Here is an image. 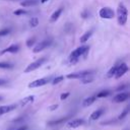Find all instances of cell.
Wrapping results in <instances>:
<instances>
[{"instance_id": "obj_1", "label": "cell", "mask_w": 130, "mask_h": 130, "mask_svg": "<svg viewBox=\"0 0 130 130\" xmlns=\"http://www.w3.org/2000/svg\"><path fill=\"white\" fill-rule=\"evenodd\" d=\"M88 49H89V48H88L87 46H81V47L75 49L73 52H71V54H70V56H69V62L72 63V64L76 63V62L78 61V59H79L81 56L86 55Z\"/></svg>"}, {"instance_id": "obj_2", "label": "cell", "mask_w": 130, "mask_h": 130, "mask_svg": "<svg viewBox=\"0 0 130 130\" xmlns=\"http://www.w3.org/2000/svg\"><path fill=\"white\" fill-rule=\"evenodd\" d=\"M127 16H128V10L125 7V5L120 4L117 9V20L120 25H124L127 22Z\"/></svg>"}, {"instance_id": "obj_3", "label": "cell", "mask_w": 130, "mask_h": 130, "mask_svg": "<svg viewBox=\"0 0 130 130\" xmlns=\"http://www.w3.org/2000/svg\"><path fill=\"white\" fill-rule=\"evenodd\" d=\"M46 61H47V58H45V57L36 60L35 62H32V63H30L29 65H27V67L24 69V73H29V72H31V71L38 69V68L41 67Z\"/></svg>"}, {"instance_id": "obj_4", "label": "cell", "mask_w": 130, "mask_h": 130, "mask_svg": "<svg viewBox=\"0 0 130 130\" xmlns=\"http://www.w3.org/2000/svg\"><path fill=\"white\" fill-rule=\"evenodd\" d=\"M52 42H53V41H52V40H50V39H47V40H43V41H41L40 43H38V44L34 47L32 52H34V53H39V52H41V51L45 50L46 48H48L49 46H51Z\"/></svg>"}, {"instance_id": "obj_5", "label": "cell", "mask_w": 130, "mask_h": 130, "mask_svg": "<svg viewBox=\"0 0 130 130\" xmlns=\"http://www.w3.org/2000/svg\"><path fill=\"white\" fill-rule=\"evenodd\" d=\"M91 73H92L91 70H83V71H79V72L69 73L68 75H66V78H68V79H81L87 75H91Z\"/></svg>"}, {"instance_id": "obj_6", "label": "cell", "mask_w": 130, "mask_h": 130, "mask_svg": "<svg viewBox=\"0 0 130 130\" xmlns=\"http://www.w3.org/2000/svg\"><path fill=\"white\" fill-rule=\"evenodd\" d=\"M100 16L102 18H106V19H111L115 16V12L113 9H111L110 7H103L101 8L100 12H99Z\"/></svg>"}, {"instance_id": "obj_7", "label": "cell", "mask_w": 130, "mask_h": 130, "mask_svg": "<svg viewBox=\"0 0 130 130\" xmlns=\"http://www.w3.org/2000/svg\"><path fill=\"white\" fill-rule=\"evenodd\" d=\"M51 77H44V78H40V79H36L34 80L32 82H30L28 84V87L29 88H32V87H40V86H43L47 83H49L51 81Z\"/></svg>"}, {"instance_id": "obj_8", "label": "cell", "mask_w": 130, "mask_h": 130, "mask_svg": "<svg viewBox=\"0 0 130 130\" xmlns=\"http://www.w3.org/2000/svg\"><path fill=\"white\" fill-rule=\"evenodd\" d=\"M128 71V66L126 63H122L120 64L119 66H117V69H116V73H115V78H120L122 77L126 72Z\"/></svg>"}, {"instance_id": "obj_9", "label": "cell", "mask_w": 130, "mask_h": 130, "mask_svg": "<svg viewBox=\"0 0 130 130\" xmlns=\"http://www.w3.org/2000/svg\"><path fill=\"white\" fill-rule=\"evenodd\" d=\"M129 99V93L128 92H120L118 94H116L114 98H113V102L114 103H122V102H125Z\"/></svg>"}, {"instance_id": "obj_10", "label": "cell", "mask_w": 130, "mask_h": 130, "mask_svg": "<svg viewBox=\"0 0 130 130\" xmlns=\"http://www.w3.org/2000/svg\"><path fill=\"white\" fill-rule=\"evenodd\" d=\"M83 124H84V120L83 119H74V120H72V121L67 123V127H69V128H77V127H79V126H81Z\"/></svg>"}, {"instance_id": "obj_11", "label": "cell", "mask_w": 130, "mask_h": 130, "mask_svg": "<svg viewBox=\"0 0 130 130\" xmlns=\"http://www.w3.org/2000/svg\"><path fill=\"white\" fill-rule=\"evenodd\" d=\"M18 50H19V46L18 45H11L8 48L2 50L0 52V55H3L5 53H16V52H18Z\"/></svg>"}, {"instance_id": "obj_12", "label": "cell", "mask_w": 130, "mask_h": 130, "mask_svg": "<svg viewBox=\"0 0 130 130\" xmlns=\"http://www.w3.org/2000/svg\"><path fill=\"white\" fill-rule=\"evenodd\" d=\"M16 108V105H9V106H1L0 107V116L4 115L6 113H9L11 111H13Z\"/></svg>"}, {"instance_id": "obj_13", "label": "cell", "mask_w": 130, "mask_h": 130, "mask_svg": "<svg viewBox=\"0 0 130 130\" xmlns=\"http://www.w3.org/2000/svg\"><path fill=\"white\" fill-rule=\"evenodd\" d=\"M62 11H63V8L62 7H60V8H58L52 15H51V17H50V21L51 22H54V21H56L59 17H60V15H61V13H62Z\"/></svg>"}, {"instance_id": "obj_14", "label": "cell", "mask_w": 130, "mask_h": 130, "mask_svg": "<svg viewBox=\"0 0 130 130\" xmlns=\"http://www.w3.org/2000/svg\"><path fill=\"white\" fill-rule=\"evenodd\" d=\"M70 118V115L69 116H66V117H62L61 119H58V120H54V121H50L49 123H48V125L49 126H54V125H59V124H61V123H63V122H65V121H67L68 119Z\"/></svg>"}, {"instance_id": "obj_15", "label": "cell", "mask_w": 130, "mask_h": 130, "mask_svg": "<svg viewBox=\"0 0 130 130\" xmlns=\"http://www.w3.org/2000/svg\"><path fill=\"white\" fill-rule=\"evenodd\" d=\"M104 114V109H99L96 111H94L91 115H90V120L94 121V120H98L102 115Z\"/></svg>"}, {"instance_id": "obj_16", "label": "cell", "mask_w": 130, "mask_h": 130, "mask_svg": "<svg viewBox=\"0 0 130 130\" xmlns=\"http://www.w3.org/2000/svg\"><path fill=\"white\" fill-rule=\"evenodd\" d=\"M38 3H39L38 0H24V1H21L20 2V5L22 7H29V6L37 5Z\"/></svg>"}, {"instance_id": "obj_17", "label": "cell", "mask_w": 130, "mask_h": 130, "mask_svg": "<svg viewBox=\"0 0 130 130\" xmlns=\"http://www.w3.org/2000/svg\"><path fill=\"white\" fill-rule=\"evenodd\" d=\"M34 100H35V96L34 95H28V96H26V98H24V99H22L20 101V106H22V107L23 106H26L27 104L32 103Z\"/></svg>"}, {"instance_id": "obj_18", "label": "cell", "mask_w": 130, "mask_h": 130, "mask_svg": "<svg viewBox=\"0 0 130 130\" xmlns=\"http://www.w3.org/2000/svg\"><path fill=\"white\" fill-rule=\"evenodd\" d=\"M95 96L93 95V96H89V98H86L85 100H83V102H82V106L83 107H88V106H90V105H92L93 103H94V101H95Z\"/></svg>"}, {"instance_id": "obj_19", "label": "cell", "mask_w": 130, "mask_h": 130, "mask_svg": "<svg viewBox=\"0 0 130 130\" xmlns=\"http://www.w3.org/2000/svg\"><path fill=\"white\" fill-rule=\"evenodd\" d=\"M91 35H92V31H91V30H88V31L84 32V34L80 37V43H85L86 41H88V39L91 37Z\"/></svg>"}, {"instance_id": "obj_20", "label": "cell", "mask_w": 130, "mask_h": 130, "mask_svg": "<svg viewBox=\"0 0 130 130\" xmlns=\"http://www.w3.org/2000/svg\"><path fill=\"white\" fill-rule=\"evenodd\" d=\"M80 80H81V81H80L81 83L86 84V83H90V82H92V81H93V77H92V76H90V75H87V76H85V77L81 78Z\"/></svg>"}, {"instance_id": "obj_21", "label": "cell", "mask_w": 130, "mask_h": 130, "mask_svg": "<svg viewBox=\"0 0 130 130\" xmlns=\"http://www.w3.org/2000/svg\"><path fill=\"white\" fill-rule=\"evenodd\" d=\"M13 68V65L7 62H0V69H11Z\"/></svg>"}, {"instance_id": "obj_22", "label": "cell", "mask_w": 130, "mask_h": 130, "mask_svg": "<svg viewBox=\"0 0 130 130\" xmlns=\"http://www.w3.org/2000/svg\"><path fill=\"white\" fill-rule=\"evenodd\" d=\"M116 69H117V66H113L107 73V77L108 78H111V77H114L115 73H116Z\"/></svg>"}, {"instance_id": "obj_23", "label": "cell", "mask_w": 130, "mask_h": 130, "mask_svg": "<svg viewBox=\"0 0 130 130\" xmlns=\"http://www.w3.org/2000/svg\"><path fill=\"white\" fill-rule=\"evenodd\" d=\"M38 24H39V19L37 17H31L29 19V25L31 27H36V26H38Z\"/></svg>"}, {"instance_id": "obj_24", "label": "cell", "mask_w": 130, "mask_h": 130, "mask_svg": "<svg viewBox=\"0 0 130 130\" xmlns=\"http://www.w3.org/2000/svg\"><path fill=\"white\" fill-rule=\"evenodd\" d=\"M110 91L109 90H102V91H100L96 95H95V98H106V96H108V95H110Z\"/></svg>"}, {"instance_id": "obj_25", "label": "cell", "mask_w": 130, "mask_h": 130, "mask_svg": "<svg viewBox=\"0 0 130 130\" xmlns=\"http://www.w3.org/2000/svg\"><path fill=\"white\" fill-rule=\"evenodd\" d=\"M128 113H129V108L127 107V108H126V109H125V110H124V111H123V112H122V113L119 115L118 119H119V120H122V119H124V118L127 116V114H128Z\"/></svg>"}, {"instance_id": "obj_26", "label": "cell", "mask_w": 130, "mask_h": 130, "mask_svg": "<svg viewBox=\"0 0 130 130\" xmlns=\"http://www.w3.org/2000/svg\"><path fill=\"white\" fill-rule=\"evenodd\" d=\"M35 43H36V39H35V38H30V39H28V40L26 41V46H27L28 48H31V47L35 45Z\"/></svg>"}, {"instance_id": "obj_27", "label": "cell", "mask_w": 130, "mask_h": 130, "mask_svg": "<svg viewBox=\"0 0 130 130\" xmlns=\"http://www.w3.org/2000/svg\"><path fill=\"white\" fill-rule=\"evenodd\" d=\"M64 79V76H58V77H55L53 80H52V84H57V83H60L62 80Z\"/></svg>"}, {"instance_id": "obj_28", "label": "cell", "mask_w": 130, "mask_h": 130, "mask_svg": "<svg viewBox=\"0 0 130 130\" xmlns=\"http://www.w3.org/2000/svg\"><path fill=\"white\" fill-rule=\"evenodd\" d=\"M27 13V11L26 10H24V9H18V10H15V11H13V14L14 15H22V14H26Z\"/></svg>"}, {"instance_id": "obj_29", "label": "cell", "mask_w": 130, "mask_h": 130, "mask_svg": "<svg viewBox=\"0 0 130 130\" xmlns=\"http://www.w3.org/2000/svg\"><path fill=\"white\" fill-rule=\"evenodd\" d=\"M9 29L8 28H4V29H1L0 30V37H3V36H6V35H8L9 34Z\"/></svg>"}, {"instance_id": "obj_30", "label": "cell", "mask_w": 130, "mask_h": 130, "mask_svg": "<svg viewBox=\"0 0 130 130\" xmlns=\"http://www.w3.org/2000/svg\"><path fill=\"white\" fill-rule=\"evenodd\" d=\"M69 94H70L69 92H64V93H62V94L60 95V100H61V101H64V100H66V99L69 96Z\"/></svg>"}, {"instance_id": "obj_31", "label": "cell", "mask_w": 130, "mask_h": 130, "mask_svg": "<svg viewBox=\"0 0 130 130\" xmlns=\"http://www.w3.org/2000/svg\"><path fill=\"white\" fill-rule=\"evenodd\" d=\"M88 16H89V13H88L87 10H84V11L81 12V17H82V18H86V17H88Z\"/></svg>"}, {"instance_id": "obj_32", "label": "cell", "mask_w": 130, "mask_h": 130, "mask_svg": "<svg viewBox=\"0 0 130 130\" xmlns=\"http://www.w3.org/2000/svg\"><path fill=\"white\" fill-rule=\"evenodd\" d=\"M58 105H53V106H51V107H49V110L50 111H54V110H56V109H58Z\"/></svg>"}, {"instance_id": "obj_33", "label": "cell", "mask_w": 130, "mask_h": 130, "mask_svg": "<svg viewBox=\"0 0 130 130\" xmlns=\"http://www.w3.org/2000/svg\"><path fill=\"white\" fill-rule=\"evenodd\" d=\"M15 130H27V127H26V126H21V127L15 129Z\"/></svg>"}, {"instance_id": "obj_34", "label": "cell", "mask_w": 130, "mask_h": 130, "mask_svg": "<svg viewBox=\"0 0 130 130\" xmlns=\"http://www.w3.org/2000/svg\"><path fill=\"white\" fill-rule=\"evenodd\" d=\"M6 82H7V81H6L5 79H1V78H0V85H3V84H5Z\"/></svg>"}, {"instance_id": "obj_35", "label": "cell", "mask_w": 130, "mask_h": 130, "mask_svg": "<svg viewBox=\"0 0 130 130\" xmlns=\"http://www.w3.org/2000/svg\"><path fill=\"white\" fill-rule=\"evenodd\" d=\"M125 87H126V85H125V84H123V85L119 86V87L117 88V90H122V89H123V88H125Z\"/></svg>"}, {"instance_id": "obj_36", "label": "cell", "mask_w": 130, "mask_h": 130, "mask_svg": "<svg viewBox=\"0 0 130 130\" xmlns=\"http://www.w3.org/2000/svg\"><path fill=\"white\" fill-rule=\"evenodd\" d=\"M47 1H48V0H41L42 3H45V2H47Z\"/></svg>"}, {"instance_id": "obj_37", "label": "cell", "mask_w": 130, "mask_h": 130, "mask_svg": "<svg viewBox=\"0 0 130 130\" xmlns=\"http://www.w3.org/2000/svg\"><path fill=\"white\" fill-rule=\"evenodd\" d=\"M1 100H2V96H0V101H1Z\"/></svg>"}]
</instances>
